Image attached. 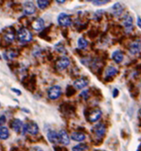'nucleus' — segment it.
Listing matches in <instances>:
<instances>
[{"mask_svg":"<svg viewBox=\"0 0 141 151\" xmlns=\"http://www.w3.org/2000/svg\"><path fill=\"white\" fill-rule=\"evenodd\" d=\"M25 82H22L24 84V85H25V88H27L29 89V91H31V90H35L36 89V80L35 77L33 75L31 76L29 78H27L26 79L24 80Z\"/></svg>","mask_w":141,"mask_h":151,"instance_id":"obj_10","label":"nucleus"},{"mask_svg":"<svg viewBox=\"0 0 141 151\" xmlns=\"http://www.w3.org/2000/svg\"><path fill=\"white\" fill-rule=\"evenodd\" d=\"M123 58H124V56H123V53L119 50L115 51L112 54V59L117 64L122 63L123 60Z\"/></svg>","mask_w":141,"mask_h":151,"instance_id":"obj_19","label":"nucleus"},{"mask_svg":"<svg viewBox=\"0 0 141 151\" xmlns=\"http://www.w3.org/2000/svg\"><path fill=\"white\" fill-rule=\"evenodd\" d=\"M106 131V127L105 126V124H104L102 123L97 124L93 127V131L98 138H100L102 137V136L104 135Z\"/></svg>","mask_w":141,"mask_h":151,"instance_id":"obj_7","label":"nucleus"},{"mask_svg":"<svg viewBox=\"0 0 141 151\" xmlns=\"http://www.w3.org/2000/svg\"><path fill=\"white\" fill-rule=\"evenodd\" d=\"M36 10L35 5L32 1H25L23 3V11L27 16L33 15Z\"/></svg>","mask_w":141,"mask_h":151,"instance_id":"obj_4","label":"nucleus"},{"mask_svg":"<svg viewBox=\"0 0 141 151\" xmlns=\"http://www.w3.org/2000/svg\"><path fill=\"white\" fill-rule=\"evenodd\" d=\"M71 139L75 142H82L85 139L86 136L85 134L81 132H74L71 134Z\"/></svg>","mask_w":141,"mask_h":151,"instance_id":"obj_20","label":"nucleus"},{"mask_svg":"<svg viewBox=\"0 0 141 151\" xmlns=\"http://www.w3.org/2000/svg\"><path fill=\"white\" fill-rule=\"evenodd\" d=\"M55 48L57 51L60 52V53H63V52H65L64 45H63L61 43H58L57 44H56L55 45Z\"/></svg>","mask_w":141,"mask_h":151,"instance_id":"obj_28","label":"nucleus"},{"mask_svg":"<svg viewBox=\"0 0 141 151\" xmlns=\"http://www.w3.org/2000/svg\"><path fill=\"white\" fill-rule=\"evenodd\" d=\"M17 39L21 42H29L33 39V34L31 31L25 28H20L17 33Z\"/></svg>","mask_w":141,"mask_h":151,"instance_id":"obj_1","label":"nucleus"},{"mask_svg":"<svg viewBox=\"0 0 141 151\" xmlns=\"http://www.w3.org/2000/svg\"><path fill=\"white\" fill-rule=\"evenodd\" d=\"M118 94H119L118 89H116V88L114 89L113 92V98H116L118 96Z\"/></svg>","mask_w":141,"mask_h":151,"instance_id":"obj_34","label":"nucleus"},{"mask_svg":"<svg viewBox=\"0 0 141 151\" xmlns=\"http://www.w3.org/2000/svg\"><path fill=\"white\" fill-rule=\"evenodd\" d=\"M137 24L140 29H141V18L139 17H138L137 20Z\"/></svg>","mask_w":141,"mask_h":151,"instance_id":"obj_36","label":"nucleus"},{"mask_svg":"<svg viewBox=\"0 0 141 151\" xmlns=\"http://www.w3.org/2000/svg\"><path fill=\"white\" fill-rule=\"evenodd\" d=\"M7 122V117L4 115H2L0 116V128H1L2 127H3V125Z\"/></svg>","mask_w":141,"mask_h":151,"instance_id":"obj_29","label":"nucleus"},{"mask_svg":"<svg viewBox=\"0 0 141 151\" xmlns=\"http://www.w3.org/2000/svg\"><path fill=\"white\" fill-rule=\"evenodd\" d=\"M128 50L129 52H130L132 55H135L139 53L141 51V40H134L133 42H132L129 45Z\"/></svg>","mask_w":141,"mask_h":151,"instance_id":"obj_5","label":"nucleus"},{"mask_svg":"<svg viewBox=\"0 0 141 151\" xmlns=\"http://www.w3.org/2000/svg\"><path fill=\"white\" fill-rule=\"evenodd\" d=\"M62 94V89L59 86H53L48 90V97L50 100L58 99Z\"/></svg>","mask_w":141,"mask_h":151,"instance_id":"obj_2","label":"nucleus"},{"mask_svg":"<svg viewBox=\"0 0 141 151\" xmlns=\"http://www.w3.org/2000/svg\"><path fill=\"white\" fill-rule=\"evenodd\" d=\"M11 91L13 92L14 93H15L17 96H21L22 94V91L19 89L12 88H11Z\"/></svg>","mask_w":141,"mask_h":151,"instance_id":"obj_33","label":"nucleus"},{"mask_svg":"<svg viewBox=\"0 0 141 151\" xmlns=\"http://www.w3.org/2000/svg\"><path fill=\"white\" fill-rule=\"evenodd\" d=\"M137 69H141V64H140V65H139L137 66Z\"/></svg>","mask_w":141,"mask_h":151,"instance_id":"obj_38","label":"nucleus"},{"mask_svg":"<svg viewBox=\"0 0 141 151\" xmlns=\"http://www.w3.org/2000/svg\"><path fill=\"white\" fill-rule=\"evenodd\" d=\"M57 22L59 24L63 27H67L72 24V19L70 16L65 13H60L58 18H57Z\"/></svg>","mask_w":141,"mask_h":151,"instance_id":"obj_3","label":"nucleus"},{"mask_svg":"<svg viewBox=\"0 0 141 151\" xmlns=\"http://www.w3.org/2000/svg\"><path fill=\"white\" fill-rule=\"evenodd\" d=\"M37 5L40 9L43 10L48 7V5H50V1H46V0H39L37 1Z\"/></svg>","mask_w":141,"mask_h":151,"instance_id":"obj_25","label":"nucleus"},{"mask_svg":"<svg viewBox=\"0 0 141 151\" xmlns=\"http://www.w3.org/2000/svg\"><path fill=\"white\" fill-rule=\"evenodd\" d=\"M31 26H32V28L34 30L37 31H41L44 28V26H45L44 20L42 18H41V17L37 18L33 22L32 24H31Z\"/></svg>","mask_w":141,"mask_h":151,"instance_id":"obj_11","label":"nucleus"},{"mask_svg":"<svg viewBox=\"0 0 141 151\" xmlns=\"http://www.w3.org/2000/svg\"><path fill=\"white\" fill-rule=\"evenodd\" d=\"M88 148L87 145L84 144H80L72 148L73 151H84Z\"/></svg>","mask_w":141,"mask_h":151,"instance_id":"obj_26","label":"nucleus"},{"mask_svg":"<svg viewBox=\"0 0 141 151\" xmlns=\"http://www.w3.org/2000/svg\"><path fill=\"white\" fill-rule=\"evenodd\" d=\"M3 55L6 59H10L18 56L19 52L16 50H9L6 52V53H5Z\"/></svg>","mask_w":141,"mask_h":151,"instance_id":"obj_23","label":"nucleus"},{"mask_svg":"<svg viewBox=\"0 0 141 151\" xmlns=\"http://www.w3.org/2000/svg\"><path fill=\"white\" fill-rule=\"evenodd\" d=\"M102 116L101 110L99 109L94 110V111L90 112L88 115V119L91 123H96L98 120L100 119Z\"/></svg>","mask_w":141,"mask_h":151,"instance_id":"obj_13","label":"nucleus"},{"mask_svg":"<svg viewBox=\"0 0 141 151\" xmlns=\"http://www.w3.org/2000/svg\"><path fill=\"white\" fill-rule=\"evenodd\" d=\"M10 136L9 130L7 127H2L0 128V140H7Z\"/></svg>","mask_w":141,"mask_h":151,"instance_id":"obj_22","label":"nucleus"},{"mask_svg":"<svg viewBox=\"0 0 141 151\" xmlns=\"http://www.w3.org/2000/svg\"><path fill=\"white\" fill-rule=\"evenodd\" d=\"M89 91L88 90H85V91H83L81 94H80V96L82 97L83 99L85 100H87V98L89 97Z\"/></svg>","mask_w":141,"mask_h":151,"instance_id":"obj_30","label":"nucleus"},{"mask_svg":"<svg viewBox=\"0 0 141 151\" xmlns=\"http://www.w3.org/2000/svg\"><path fill=\"white\" fill-rule=\"evenodd\" d=\"M11 126L14 131H15L16 133H19L23 127V123L21 120L19 119H14L12 121Z\"/></svg>","mask_w":141,"mask_h":151,"instance_id":"obj_17","label":"nucleus"},{"mask_svg":"<svg viewBox=\"0 0 141 151\" xmlns=\"http://www.w3.org/2000/svg\"><path fill=\"white\" fill-rule=\"evenodd\" d=\"M15 31H13V28H10L4 34V39L6 42L11 43L15 39Z\"/></svg>","mask_w":141,"mask_h":151,"instance_id":"obj_18","label":"nucleus"},{"mask_svg":"<svg viewBox=\"0 0 141 151\" xmlns=\"http://www.w3.org/2000/svg\"><path fill=\"white\" fill-rule=\"evenodd\" d=\"M57 3H64L65 1H58V0H57V1H56Z\"/></svg>","mask_w":141,"mask_h":151,"instance_id":"obj_37","label":"nucleus"},{"mask_svg":"<svg viewBox=\"0 0 141 151\" xmlns=\"http://www.w3.org/2000/svg\"><path fill=\"white\" fill-rule=\"evenodd\" d=\"M139 114H140V115H141V109L139 110Z\"/></svg>","mask_w":141,"mask_h":151,"instance_id":"obj_39","label":"nucleus"},{"mask_svg":"<svg viewBox=\"0 0 141 151\" xmlns=\"http://www.w3.org/2000/svg\"><path fill=\"white\" fill-rule=\"evenodd\" d=\"M88 82L89 81L87 78L82 77L74 81L73 82V86L77 89H82L88 86Z\"/></svg>","mask_w":141,"mask_h":151,"instance_id":"obj_9","label":"nucleus"},{"mask_svg":"<svg viewBox=\"0 0 141 151\" xmlns=\"http://www.w3.org/2000/svg\"><path fill=\"white\" fill-rule=\"evenodd\" d=\"M93 5L96 6H101L108 3L109 1H93Z\"/></svg>","mask_w":141,"mask_h":151,"instance_id":"obj_31","label":"nucleus"},{"mask_svg":"<svg viewBox=\"0 0 141 151\" xmlns=\"http://www.w3.org/2000/svg\"><path fill=\"white\" fill-rule=\"evenodd\" d=\"M118 73V69L114 67L113 66H109L108 67L106 68V77H111L114 76V75H116Z\"/></svg>","mask_w":141,"mask_h":151,"instance_id":"obj_21","label":"nucleus"},{"mask_svg":"<svg viewBox=\"0 0 141 151\" xmlns=\"http://www.w3.org/2000/svg\"><path fill=\"white\" fill-rule=\"evenodd\" d=\"M1 59V55H0V60Z\"/></svg>","mask_w":141,"mask_h":151,"instance_id":"obj_40","label":"nucleus"},{"mask_svg":"<svg viewBox=\"0 0 141 151\" xmlns=\"http://www.w3.org/2000/svg\"><path fill=\"white\" fill-rule=\"evenodd\" d=\"M59 133V142L64 146H67L70 144V138L67 132L64 129L60 130Z\"/></svg>","mask_w":141,"mask_h":151,"instance_id":"obj_8","label":"nucleus"},{"mask_svg":"<svg viewBox=\"0 0 141 151\" xmlns=\"http://www.w3.org/2000/svg\"><path fill=\"white\" fill-rule=\"evenodd\" d=\"M26 131L31 135H36L39 132V127L36 123L31 122L30 123L26 124Z\"/></svg>","mask_w":141,"mask_h":151,"instance_id":"obj_12","label":"nucleus"},{"mask_svg":"<svg viewBox=\"0 0 141 151\" xmlns=\"http://www.w3.org/2000/svg\"><path fill=\"white\" fill-rule=\"evenodd\" d=\"M76 92V91L73 87H72L71 86H68L67 89H66L65 94L67 96V97H71L72 96L74 95V94H75Z\"/></svg>","mask_w":141,"mask_h":151,"instance_id":"obj_27","label":"nucleus"},{"mask_svg":"<svg viewBox=\"0 0 141 151\" xmlns=\"http://www.w3.org/2000/svg\"><path fill=\"white\" fill-rule=\"evenodd\" d=\"M112 13H113V15L116 17H119L121 15L123 11V8L122 7V5L120 3L117 2L116 3L113 5V7H111Z\"/></svg>","mask_w":141,"mask_h":151,"instance_id":"obj_16","label":"nucleus"},{"mask_svg":"<svg viewBox=\"0 0 141 151\" xmlns=\"http://www.w3.org/2000/svg\"><path fill=\"white\" fill-rule=\"evenodd\" d=\"M31 151H43L41 147H34L31 149Z\"/></svg>","mask_w":141,"mask_h":151,"instance_id":"obj_35","label":"nucleus"},{"mask_svg":"<svg viewBox=\"0 0 141 151\" xmlns=\"http://www.w3.org/2000/svg\"><path fill=\"white\" fill-rule=\"evenodd\" d=\"M122 23L126 30H132V26H133V19H132V17L130 15L127 14V15L125 16L124 17H123Z\"/></svg>","mask_w":141,"mask_h":151,"instance_id":"obj_15","label":"nucleus"},{"mask_svg":"<svg viewBox=\"0 0 141 151\" xmlns=\"http://www.w3.org/2000/svg\"><path fill=\"white\" fill-rule=\"evenodd\" d=\"M70 65V60L68 57L65 56H63L60 58V59L57 61L56 63L57 68L59 69V71H62L67 68Z\"/></svg>","mask_w":141,"mask_h":151,"instance_id":"obj_6","label":"nucleus"},{"mask_svg":"<svg viewBox=\"0 0 141 151\" xmlns=\"http://www.w3.org/2000/svg\"><path fill=\"white\" fill-rule=\"evenodd\" d=\"M0 107H1V104H0Z\"/></svg>","mask_w":141,"mask_h":151,"instance_id":"obj_41","label":"nucleus"},{"mask_svg":"<svg viewBox=\"0 0 141 151\" xmlns=\"http://www.w3.org/2000/svg\"><path fill=\"white\" fill-rule=\"evenodd\" d=\"M78 47L80 49H84L88 46V43L87 42V40L83 38H79L78 40Z\"/></svg>","mask_w":141,"mask_h":151,"instance_id":"obj_24","label":"nucleus"},{"mask_svg":"<svg viewBox=\"0 0 141 151\" xmlns=\"http://www.w3.org/2000/svg\"><path fill=\"white\" fill-rule=\"evenodd\" d=\"M88 36L90 37L92 39L94 38H96L97 36V32L94 30H90V31H88Z\"/></svg>","mask_w":141,"mask_h":151,"instance_id":"obj_32","label":"nucleus"},{"mask_svg":"<svg viewBox=\"0 0 141 151\" xmlns=\"http://www.w3.org/2000/svg\"><path fill=\"white\" fill-rule=\"evenodd\" d=\"M47 138L49 142L51 144H57L59 142V133H57L55 131L50 130L47 133Z\"/></svg>","mask_w":141,"mask_h":151,"instance_id":"obj_14","label":"nucleus"}]
</instances>
